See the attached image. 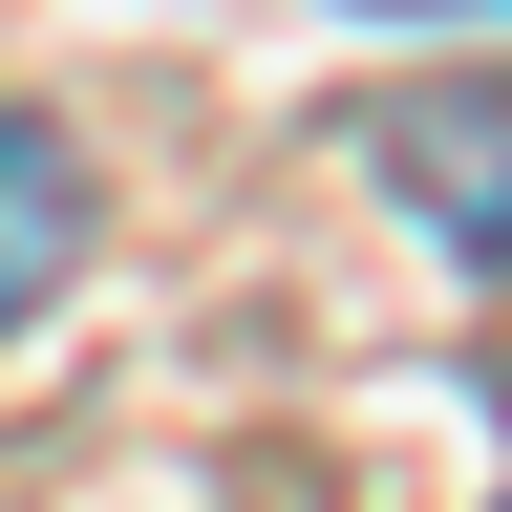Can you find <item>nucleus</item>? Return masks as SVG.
Listing matches in <instances>:
<instances>
[{"label":"nucleus","mask_w":512,"mask_h":512,"mask_svg":"<svg viewBox=\"0 0 512 512\" xmlns=\"http://www.w3.org/2000/svg\"><path fill=\"white\" fill-rule=\"evenodd\" d=\"M384 171L427 192L448 256H512V107H406V128H384Z\"/></svg>","instance_id":"obj_2"},{"label":"nucleus","mask_w":512,"mask_h":512,"mask_svg":"<svg viewBox=\"0 0 512 512\" xmlns=\"http://www.w3.org/2000/svg\"><path fill=\"white\" fill-rule=\"evenodd\" d=\"M64 278H86V150L0 107V342H22V320H43Z\"/></svg>","instance_id":"obj_1"},{"label":"nucleus","mask_w":512,"mask_h":512,"mask_svg":"<svg viewBox=\"0 0 512 512\" xmlns=\"http://www.w3.org/2000/svg\"><path fill=\"white\" fill-rule=\"evenodd\" d=\"M363 22H491V0H363Z\"/></svg>","instance_id":"obj_3"}]
</instances>
